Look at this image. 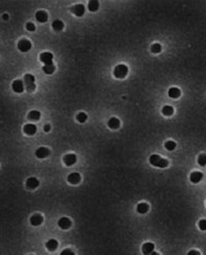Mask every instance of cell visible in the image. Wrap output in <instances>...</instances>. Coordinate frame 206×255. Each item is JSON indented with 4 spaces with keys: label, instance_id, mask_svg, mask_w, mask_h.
Here are the masks:
<instances>
[{
    "label": "cell",
    "instance_id": "cell-19",
    "mask_svg": "<svg viewBox=\"0 0 206 255\" xmlns=\"http://www.w3.org/2000/svg\"><path fill=\"white\" fill-rule=\"evenodd\" d=\"M202 178H203V174L201 173V172H193L191 174V176H190V180H191L192 182L193 183H199L201 181V180H202Z\"/></svg>",
    "mask_w": 206,
    "mask_h": 255
},
{
    "label": "cell",
    "instance_id": "cell-28",
    "mask_svg": "<svg viewBox=\"0 0 206 255\" xmlns=\"http://www.w3.org/2000/svg\"><path fill=\"white\" fill-rule=\"evenodd\" d=\"M87 119H88V115L85 112H80L76 115V120L78 122H80V124H84V122H87Z\"/></svg>",
    "mask_w": 206,
    "mask_h": 255
},
{
    "label": "cell",
    "instance_id": "cell-16",
    "mask_svg": "<svg viewBox=\"0 0 206 255\" xmlns=\"http://www.w3.org/2000/svg\"><path fill=\"white\" fill-rule=\"evenodd\" d=\"M35 18H36V20H37V22H39V23H45L48 20V13H47V11H45V10L36 11Z\"/></svg>",
    "mask_w": 206,
    "mask_h": 255
},
{
    "label": "cell",
    "instance_id": "cell-8",
    "mask_svg": "<svg viewBox=\"0 0 206 255\" xmlns=\"http://www.w3.org/2000/svg\"><path fill=\"white\" fill-rule=\"evenodd\" d=\"M24 133L28 136H33L37 132V127L34 124H27L24 126Z\"/></svg>",
    "mask_w": 206,
    "mask_h": 255
},
{
    "label": "cell",
    "instance_id": "cell-26",
    "mask_svg": "<svg viewBox=\"0 0 206 255\" xmlns=\"http://www.w3.org/2000/svg\"><path fill=\"white\" fill-rule=\"evenodd\" d=\"M173 112H174L173 107H171V106H169V105H166L162 108V113H163L164 115H166V116H170V115H172Z\"/></svg>",
    "mask_w": 206,
    "mask_h": 255
},
{
    "label": "cell",
    "instance_id": "cell-13",
    "mask_svg": "<svg viewBox=\"0 0 206 255\" xmlns=\"http://www.w3.org/2000/svg\"><path fill=\"white\" fill-rule=\"evenodd\" d=\"M80 179H82V178H80V175L78 173H75V172L69 174L68 177H67V181L70 183V184H73V185L78 184L80 181Z\"/></svg>",
    "mask_w": 206,
    "mask_h": 255
},
{
    "label": "cell",
    "instance_id": "cell-23",
    "mask_svg": "<svg viewBox=\"0 0 206 255\" xmlns=\"http://www.w3.org/2000/svg\"><path fill=\"white\" fill-rule=\"evenodd\" d=\"M88 8H89V10L92 11V13L97 11L99 8V1L98 0H91V1H89V3H88Z\"/></svg>",
    "mask_w": 206,
    "mask_h": 255
},
{
    "label": "cell",
    "instance_id": "cell-24",
    "mask_svg": "<svg viewBox=\"0 0 206 255\" xmlns=\"http://www.w3.org/2000/svg\"><path fill=\"white\" fill-rule=\"evenodd\" d=\"M40 112H39L38 110H32L30 111V112L28 113V119L30 120H33V122H36V120H38L39 119H40Z\"/></svg>",
    "mask_w": 206,
    "mask_h": 255
},
{
    "label": "cell",
    "instance_id": "cell-22",
    "mask_svg": "<svg viewBox=\"0 0 206 255\" xmlns=\"http://www.w3.org/2000/svg\"><path fill=\"white\" fill-rule=\"evenodd\" d=\"M52 27H53V30L56 32H60L63 30L64 28V23L62 22L61 20H55L54 22L52 23Z\"/></svg>",
    "mask_w": 206,
    "mask_h": 255
},
{
    "label": "cell",
    "instance_id": "cell-17",
    "mask_svg": "<svg viewBox=\"0 0 206 255\" xmlns=\"http://www.w3.org/2000/svg\"><path fill=\"white\" fill-rule=\"evenodd\" d=\"M107 126L108 128H110V129H112V130H117V129H119L120 126H121V122H120V119H117V117H112V119H109V120H108Z\"/></svg>",
    "mask_w": 206,
    "mask_h": 255
},
{
    "label": "cell",
    "instance_id": "cell-18",
    "mask_svg": "<svg viewBox=\"0 0 206 255\" xmlns=\"http://www.w3.org/2000/svg\"><path fill=\"white\" fill-rule=\"evenodd\" d=\"M180 95H181V92L178 87H170L168 91V96L172 99H176V98H179Z\"/></svg>",
    "mask_w": 206,
    "mask_h": 255
},
{
    "label": "cell",
    "instance_id": "cell-35",
    "mask_svg": "<svg viewBox=\"0 0 206 255\" xmlns=\"http://www.w3.org/2000/svg\"><path fill=\"white\" fill-rule=\"evenodd\" d=\"M43 130H45V132H50V130H51V126L48 124H47V125H45V127H43Z\"/></svg>",
    "mask_w": 206,
    "mask_h": 255
},
{
    "label": "cell",
    "instance_id": "cell-31",
    "mask_svg": "<svg viewBox=\"0 0 206 255\" xmlns=\"http://www.w3.org/2000/svg\"><path fill=\"white\" fill-rule=\"evenodd\" d=\"M198 226L201 231H206V219H201L198 222Z\"/></svg>",
    "mask_w": 206,
    "mask_h": 255
},
{
    "label": "cell",
    "instance_id": "cell-15",
    "mask_svg": "<svg viewBox=\"0 0 206 255\" xmlns=\"http://www.w3.org/2000/svg\"><path fill=\"white\" fill-rule=\"evenodd\" d=\"M42 222H43V217H42V215H40V214H34V215H32L31 218H30V223L34 226L40 225Z\"/></svg>",
    "mask_w": 206,
    "mask_h": 255
},
{
    "label": "cell",
    "instance_id": "cell-33",
    "mask_svg": "<svg viewBox=\"0 0 206 255\" xmlns=\"http://www.w3.org/2000/svg\"><path fill=\"white\" fill-rule=\"evenodd\" d=\"M187 255H200V252L197 251V250H191V251L187 252Z\"/></svg>",
    "mask_w": 206,
    "mask_h": 255
},
{
    "label": "cell",
    "instance_id": "cell-12",
    "mask_svg": "<svg viewBox=\"0 0 206 255\" xmlns=\"http://www.w3.org/2000/svg\"><path fill=\"white\" fill-rule=\"evenodd\" d=\"M154 249H155V245L154 243H150V242H147L142 245V253L145 254V255H150L154 252Z\"/></svg>",
    "mask_w": 206,
    "mask_h": 255
},
{
    "label": "cell",
    "instance_id": "cell-1",
    "mask_svg": "<svg viewBox=\"0 0 206 255\" xmlns=\"http://www.w3.org/2000/svg\"><path fill=\"white\" fill-rule=\"evenodd\" d=\"M149 163L154 167L158 168H167L169 166V162L166 159H163L158 154H152L149 156Z\"/></svg>",
    "mask_w": 206,
    "mask_h": 255
},
{
    "label": "cell",
    "instance_id": "cell-36",
    "mask_svg": "<svg viewBox=\"0 0 206 255\" xmlns=\"http://www.w3.org/2000/svg\"><path fill=\"white\" fill-rule=\"evenodd\" d=\"M3 19L4 20H7V15H3Z\"/></svg>",
    "mask_w": 206,
    "mask_h": 255
},
{
    "label": "cell",
    "instance_id": "cell-3",
    "mask_svg": "<svg viewBox=\"0 0 206 255\" xmlns=\"http://www.w3.org/2000/svg\"><path fill=\"white\" fill-rule=\"evenodd\" d=\"M128 72H129L128 66H126L125 64H120L118 66H115V70H113V75H115V78L122 79V78L126 77Z\"/></svg>",
    "mask_w": 206,
    "mask_h": 255
},
{
    "label": "cell",
    "instance_id": "cell-14",
    "mask_svg": "<svg viewBox=\"0 0 206 255\" xmlns=\"http://www.w3.org/2000/svg\"><path fill=\"white\" fill-rule=\"evenodd\" d=\"M26 186L28 187L29 189H35L37 188V187L39 186V181L37 178L35 177H30L27 179L26 181Z\"/></svg>",
    "mask_w": 206,
    "mask_h": 255
},
{
    "label": "cell",
    "instance_id": "cell-29",
    "mask_svg": "<svg viewBox=\"0 0 206 255\" xmlns=\"http://www.w3.org/2000/svg\"><path fill=\"white\" fill-rule=\"evenodd\" d=\"M150 50L154 54H159V53L162 52V45L160 43H154V44L150 46Z\"/></svg>",
    "mask_w": 206,
    "mask_h": 255
},
{
    "label": "cell",
    "instance_id": "cell-10",
    "mask_svg": "<svg viewBox=\"0 0 206 255\" xmlns=\"http://www.w3.org/2000/svg\"><path fill=\"white\" fill-rule=\"evenodd\" d=\"M71 11L76 16V17H83L85 15L86 8L84 6V4H76V5L73 6L71 8Z\"/></svg>",
    "mask_w": 206,
    "mask_h": 255
},
{
    "label": "cell",
    "instance_id": "cell-34",
    "mask_svg": "<svg viewBox=\"0 0 206 255\" xmlns=\"http://www.w3.org/2000/svg\"><path fill=\"white\" fill-rule=\"evenodd\" d=\"M64 253H73V254H74V252H73L72 250H70V249H65V250H63V251L61 252V254H64Z\"/></svg>",
    "mask_w": 206,
    "mask_h": 255
},
{
    "label": "cell",
    "instance_id": "cell-9",
    "mask_svg": "<svg viewBox=\"0 0 206 255\" xmlns=\"http://www.w3.org/2000/svg\"><path fill=\"white\" fill-rule=\"evenodd\" d=\"M71 224H72V222H71V220L68 217H62L58 221V225L62 229H68L71 226Z\"/></svg>",
    "mask_w": 206,
    "mask_h": 255
},
{
    "label": "cell",
    "instance_id": "cell-6",
    "mask_svg": "<svg viewBox=\"0 0 206 255\" xmlns=\"http://www.w3.org/2000/svg\"><path fill=\"white\" fill-rule=\"evenodd\" d=\"M51 151L48 147H39L35 150V155L38 159H45L50 155Z\"/></svg>",
    "mask_w": 206,
    "mask_h": 255
},
{
    "label": "cell",
    "instance_id": "cell-25",
    "mask_svg": "<svg viewBox=\"0 0 206 255\" xmlns=\"http://www.w3.org/2000/svg\"><path fill=\"white\" fill-rule=\"evenodd\" d=\"M42 70H43V72H45V74L51 75V74H53L55 72V70H56V67H55L54 63H53V64H48V65H45V66L42 67Z\"/></svg>",
    "mask_w": 206,
    "mask_h": 255
},
{
    "label": "cell",
    "instance_id": "cell-7",
    "mask_svg": "<svg viewBox=\"0 0 206 255\" xmlns=\"http://www.w3.org/2000/svg\"><path fill=\"white\" fill-rule=\"evenodd\" d=\"M76 161H77V157H76V155L74 153H68V154H66L65 156L63 157L64 164H65L66 166H68V167L74 165L76 163Z\"/></svg>",
    "mask_w": 206,
    "mask_h": 255
},
{
    "label": "cell",
    "instance_id": "cell-11",
    "mask_svg": "<svg viewBox=\"0 0 206 255\" xmlns=\"http://www.w3.org/2000/svg\"><path fill=\"white\" fill-rule=\"evenodd\" d=\"M24 85H25L24 82H22V80H20V79H17L13 82L11 87H13V90L16 93H19V94H21V93L24 92Z\"/></svg>",
    "mask_w": 206,
    "mask_h": 255
},
{
    "label": "cell",
    "instance_id": "cell-4",
    "mask_svg": "<svg viewBox=\"0 0 206 255\" xmlns=\"http://www.w3.org/2000/svg\"><path fill=\"white\" fill-rule=\"evenodd\" d=\"M32 44L31 42L28 40V39H22L18 42V48L21 50L22 53H27L31 50Z\"/></svg>",
    "mask_w": 206,
    "mask_h": 255
},
{
    "label": "cell",
    "instance_id": "cell-30",
    "mask_svg": "<svg viewBox=\"0 0 206 255\" xmlns=\"http://www.w3.org/2000/svg\"><path fill=\"white\" fill-rule=\"evenodd\" d=\"M198 164L200 166H206V154H200L198 156Z\"/></svg>",
    "mask_w": 206,
    "mask_h": 255
},
{
    "label": "cell",
    "instance_id": "cell-5",
    "mask_svg": "<svg viewBox=\"0 0 206 255\" xmlns=\"http://www.w3.org/2000/svg\"><path fill=\"white\" fill-rule=\"evenodd\" d=\"M39 59L40 61L42 62L45 65H48V64H53V60H54V55L52 53H48V52H45V53H42L39 56Z\"/></svg>",
    "mask_w": 206,
    "mask_h": 255
},
{
    "label": "cell",
    "instance_id": "cell-2",
    "mask_svg": "<svg viewBox=\"0 0 206 255\" xmlns=\"http://www.w3.org/2000/svg\"><path fill=\"white\" fill-rule=\"evenodd\" d=\"M24 85L26 87L27 92L32 93L35 91L36 85H35V77L32 74H25L24 76Z\"/></svg>",
    "mask_w": 206,
    "mask_h": 255
},
{
    "label": "cell",
    "instance_id": "cell-27",
    "mask_svg": "<svg viewBox=\"0 0 206 255\" xmlns=\"http://www.w3.org/2000/svg\"><path fill=\"white\" fill-rule=\"evenodd\" d=\"M165 148L167 150H169V151H172V150H174L175 148H176V143L174 142V141L172 140H168L165 142Z\"/></svg>",
    "mask_w": 206,
    "mask_h": 255
},
{
    "label": "cell",
    "instance_id": "cell-32",
    "mask_svg": "<svg viewBox=\"0 0 206 255\" xmlns=\"http://www.w3.org/2000/svg\"><path fill=\"white\" fill-rule=\"evenodd\" d=\"M26 29L28 30V31H30V32H33V31H35V25L33 24V23H27L26 24Z\"/></svg>",
    "mask_w": 206,
    "mask_h": 255
},
{
    "label": "cell",
    "instance_id": "cell-21",
    "mask_svg": "<svg viewBox=\"0 0 206 255\" xmlns=\"http://www.w3.org/2000/svg\"><path fill=\"white\" fill-rule=\"evenodd\" d=\"M149 210V206L147 203H139L137 205V207H136V211L139 214H145Z\"/></svg>",
    "mask_w": 206,
    "mask_h": 255
},
{
    "label": "cell",
    "instance_id": "cell-20",
    "mask_svg": "<svg viewBox=\"0 0 206 255\" xmlns=\"http://www.w3.org/2000/svg\"><path fill=\"white\" fill-rule=\"evenodd\" d=\"M45 247H47L48 251H55L58 247V241L55 240V239H51L45 243Z\"/></svg>",
    "mask_w": 206,
    "mask_h": 255
}]
</instances>
